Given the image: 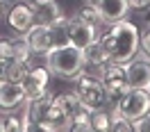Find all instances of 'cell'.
<instances>
[{
    "label": "cell",
    "instance_id": "obj_1",
    "mask_svg": "<svg viewBox=\"0 0 150 132\" xmlns=\"http://www.w3.org/2000/svg\"><path fill=\"white\" fill-rule=\"evenodd\" d=\"M98 41L103 43L109 62L125 64L139 53L141 32L137 28V23H132L130 18H121L114 23H107V30L103 34H98Z\"/></svg>",
    "mask_w": 150,
    "mask_h": 132
},
{
    "label": "cell",
    "instance_id": "obj_2",
    "mask_svg": "<svg viewBox=\"0 0 150 132\" xmlns=\"http://www.w3.org/2000/svg\"><path fill=\"white\" fill-rule=\"evenodd\" d=\"M43 57H46L48 71L57 77H64V80H73L75 75H80L86 68L82 50L71 46V43L62 48H50Z\"/></svg>",
    "mask_w": 150,
    "mask_h": 132
},
{
    "label": "cell",
    "instance_id": "obj_3",
    "mask_svg": "<svg viewBox=\"0 0 150 132\" xmlns=\"http://www.w3.org/2000/svg\"><path fill=\"white\" fill-rule=\"evenodd\" d=\"M75 82V94L80 96V100L84 107L89 109H100V107H107V91H105L100 77L96 75H89V73H80V75L73 77Z\"/></svg>",
    "mask_w": 150,
    "mask_h": 132
},
{
    "label": "cell",
    "instance_id": "obj_4",
    "mask_svg": "<svg viewBox=\"0 0 150 132\" xmlns=\"http://www.w3.org/2000/svg\"><path fill=\"white\" fill-rule=\"evenodd\" d=\"M112 109L118 112L121 116H125V119H130V121H137L139 116L150 112V94L146 89L130 87L116 103H112Z\"/></svg>",
    "mask_w": 150,
    "mask_h": 132
},
{
    "label": "cell",
    "instance_id": "obj_5",
    "mask_svg": "<svg viewBox=\"0 0 150 132\" xmlns=\"http://www.w3.org/2000/svg\"><path fill=\"white\" fill-rule=\"evenodd\" d=\"M98 77H100L105 91H107V100H109V103H116V100L130 89L127 77H125V66L118 64V62H107V64H103L98 68Z\"/></svg>",
    "mask_w": 150,
    "mask_h": 132
},
{
    "label": "cell",
    "instance_id": "obj_6",
    "mask_svg": "<svg viewBox=\"0 0 150 132\" xmlns=\"http://www.w3.org/2000/svg\"><path fill=\"white\" fill-rule=\"evenodd\" d=\"M96 39H98V25L84 21L77 14L68 16V41H71V46L82 50V48H86Z\"/></svg>",
    "mask_w": 150,
    "mask_h": 132
},
{
    "label": "cell",
    "instance_id": "obj_7",
    "mask_svg": "<svg viewBox=\"0 0 150 132\" xmlns=\"http://www.w3.org/2000/svg\"><path fill=\"white\" fill-rule=\"evenodd\" d=\"M125 77H127V84L134 89H146L150 82V57L143 53H137L130 62H125Z\"/></svg>",
    "mask_w": 150,
    "mask_h": 132
},
{
    "label": "cell",
    "instance_id": "obj_8",
    "mask_svg": "<svg viewBox=\"0 0 150 132\" xmlns=\"http://www.w3.org/2000/svg\"><path fill=\"white\" fill-rule=\"evenodd\" d=\"M50 77L52 73L48 71V66H30L28 75L23 77V87H25V94H28V100H34V98H41V96L50 91L48 84H50Z\"/></svg>",
    "mask_w": 150,
    "mask_h": 132
},
{
    "label": "cell",
    "instance_id": "obj_9",
    "mask_svg": "<svg viewBox=\"0 0 150 132\" xmlns=\"http://www.w3.org/2000/svg\"><path fill=\"white\" fill-rule=\"evenodd\" d=\"M28 103V94L23 82H2L0 84V112H18L23 109V105Z\"/></svg>",
    "mask_w": 150,
    "mask_h": 132
},
{
    "label": "cell",
    "instance_id": "obj_10",
    "mask_svg": "<svg viewBox=\"0 0 150 132\" xmlns=\"http://www.w3.org/2000/svg\"><path fill=\"white\" fill-rule=\"evenodd\" d=\"M5 21H7V25H9V30L14 34L23 37L34 25V7L30 2H14Z\"/></svg>",
    "mask_w": 150,
    "mask_h": 132
},
{
    "label": "cell",
    "instance_id": "obj_11",
    "mask_svg": "<svg viewBox=\"0 0 150 132\" xmlns=\"http://www.w3.org/2000/svg\"><path fill=\"white\" fill-rule=\"evenodd\" d=\"M21 39L28 43V48L32 50V55L43 57L48 50L52 48V43H50V32H48V23H37V21H34V25H32Z\"/></svg>",
    "mask_w": 150,
    "mask_h": 132
},
{
    "label": "cell",
    "instance_id": "obj_12",
    "mask_svg": "<svg viewBox=\"0 0 150 132\" xmlns=\"http://www.w3.org/2000/svg\"><path fill=\"white\" fill-rule=\"evenodd\" d=\"M96 7L103 16V23H114V21H121L130 16V5L127 0H96Z\"/></svg>",
    "mask_w": 150,
    "mask_h": 132
},
{
    "label": "cell",
    "instance_id": "obj_13",
    "mask_svg": "<svg viewBox=\"0 0 150 132\" xmlns=\"http://www.w3.org/2000/svg\"><path fill=\"white\" fill-rule=\"evenodd\" d=\"M48 32H50V43L52 48H62L68 46V16L66 14H59L48 23Z\"/></svg>",
    "mask_w": 150,
    "mask_h": 132
},
{
    "label": "cell",
    "instance_id": "obj_14",
    "mask_svg": "<svg viewBox=\"0 0 150 132\" xmlns=\"http://www.w3.org/2000/svg\"><path fill=\"white\" fill-rule=\"evenodd\" d=\"M82 55H84V64H86V66H93V68H100L103 64H107V62H109V57H107L103 43H100L98 39H96V41H91L86 48H82Z\"/></svg>",
    "mask_w": 150,
    "mask_h": 132
},
{
    "label": "cell",
    "instance_id": "obj_15",
    "mask_svg": "<svg viewBox=\"0 0 150 132\" xmlns=\"http://www.w3.org/2000/svg\"><path fill=\"white\" fill-rule=\"evenodd\" d=\"M55 105L66 114V116H68V121H71V116H73V114L82 107V100H80V96L75 94V89H73V91L57 94V96H55Z\"/></svg>",
    "mask_w": 150,
    "mask_h": 132
},
{
    "label": "cell",
    "instance_id": "obj_16",
    "mask_svg": "<svg viewBox=\"0 0 150 132\" xmlns=\"http://www.w3.org/2000/svg\"><path fill=\"white\" fill-rule=\"evenodd\" d=\"M30 66H32V62H23V59L9 57V59L5 62V77L11 80V82H23V77L28 75Z\"/></svg>",
    "mask_w": 150,
    "mask_h": 132
},
{
    "label": "cell",
    "instance_id": "obj_17",
    "mask_svg": "<svg viewBox=\"0 0 150 132\" xmlns=\"http://www.w3.org/2000/svg\"><path fill=\"white\" fill-rule=\"evenodd\" d=\"M91 112H93V109H89V107L82 105V107L71 116L68 130H71V132H89V130H91Z\"/></svg>",
    "mask_w": 150,
    "mask_h": 132
},
{
    "label": "cell",
    "instance_id": "obj_18",
    "mask_svg": "<svg viewBox=\"0 0 150 132\" xmlns=\"http://www.w3.org/2000/svg\"><path fill=\"white\" fill-rule=\"evenodd\" d=\"M59 14H62V9H59V5L55 0H50L48 5H41V7H34V21L37 23H50Z\"/></svg>",
    "mask_w": 150,
    "mask_h": 132
},
{
    "label": "cell",
    "instance_id": "obj_19",
    "mask_svg": "<svg viewBox=\"0 0 150 132\" xmlns=\"http://www.w3.org/2000/svg\"><path fill=\"white\" fill-rule=\"evenodd\" d=\"M109 125H112V114L107 112L105 107L91 112V130H96V132H107V130H109Z\"/></svg>",
    "mask_w": 150,
    "mask_h": 132
},
{
    "label": "cell",
    "instance_id": "obj_20",
    "mask_svg": "<svg viewBox=\"0 0 150 132\" xmlns=\"http://www.w3.org/2000/svg\"><path fill=\"white\" fill-rule=\"evenodd\" d=\"M75 14H77V16H82L84 21H89V23L98 25V28L105 25V23H103V16H100V11H98V7H96V2H89V0H86V2L75 11Z\"/></svg>",
    "mask_w": 150,
    "mask_h": 132
},
{
    "label": "cell",
    "instance_id": "obj_21",
    "mask_svg": "<svg viewBox=\"0 0 150 132\" xmlns=\"http://www.w3.org/2000/svg\"><path fill=\"white\" fill-rule=\"evenodd\" d=\"M2 121V132H21L23 130V116L16 112H5L0 116Z\"/></svg>",
    "mask_w": 150,
    "mask_h": 132
},
{
    "label": "cell",
    "instance_id": "obj_22",
    "mask_svg": "<svg viewBox=\"0 0 150 132\" xmlns=\"http://www.w3.org/2000/svg\"><path fill=\"white\" fill-rule=\"evenodd\" d=\"M109 114H112V125H109V130H112V132H130V130H134L130 119L121 116V114L114 112V109H109Z\"/></svg>",
    "mask_w": 150,
    "mask_h": 132
},
{
    "label": "cell",
    "instance_id": "obj_23",
    "mask_svg": "<svg viewBox=\"0 0 150 132\" xmlns=\"http://www.w3.org/2000/svg\"><path fill=\"white\" fill-rule=\"evenodd\" d=\"M132 128H134V132H150V112L139 116L137 121H132Z\"/></svg>",
    "mask_w": 150,
    "mask_h": 132
},
{
    "label": "cell",
    "instance_id": "obj_24",
    "mask_svg": "<svg viewBox=\"0 0 150 132\" xmlns=\"http://www.w3.org/2000/svg\"><path fill=\"white\" fill-rule=\"evenodd\" d=\"M143 55L150 57V25H146V32L141 34V48H139Z\"/></svg>",
    "mask_w": 150,
    "mask_h": 132
},
{
    "label": "cell",
    "instance_id": "obj_25",
    "mask_svg": "<svg viewBox=\"0 0 150 132\" xmlns=\"http://www.w3.org/2000/svg\"><path fill=\"white\" fill-rule=\"evenodd\" d=\"M11 5H14V0H0V21L7 18V14H9Z\"/></svg>",
    "mask_w": 150,
    "mask_h": 132
},
{
    "label": "cell",
    "instance_id": "obj_26",
    "mask_svg": "<svg viewBox=\"0 0 150 132\" xmlns=\"http://www.w3.org/2000/svg\"><path fill=\"white\" fill-rule=\"evenodd\" d=\"M139 14H141V18H143V23L150 25V0L146 2V7H143V9H139Z\"/></svg>",
    "mask_w": 150,
    "mask_h": 132
},
{
    "label": "cell",
    "instance_id": "obj_27",
    "mask_svg": "<svg viewBox=\"0 0 150 132\" xmlns=\"http://www.w3.org/2000/svg\"><path fill=\"white\" fill-rule=\"evenodd\" d=\"M146 2H148V0H127V5H130V9H134V11L143 9V7H146Z\"/></svg>",
    "mask_w": 150,
    "mask_h": 132
},
{
    "label": "cell",
    "instance_id": "obj_28",
    "mask_svg": "<svg viewBox=\"0 0 150 132\" xmlns=\"http://www.w3.org/2000/svg\"><path fill=\"white\" fill-rule=\"evenodd\" d=\"M48 2H50V0H30L32 7H41V5H48Z\"/></svg>",
    "mask_w": 150,
    "mask_h": 132
},
{
    "label": "cell",
    "instance_id": "obj_29",
    "mask_svg": "<svg viewBox=\"0 0 150 132\" xmlns=\"http://www.w3.org/2000/svg\"><path fill=\"white\" fill-rule=\"evenodd\" d=\"M2 82H7V77H5V68H0V84Z\"/></svg>",
    "mask_w": 150,
    "mask_h": 132
},
{
    "label": "cell",
    "instance_id": "obj_30",
    "mask_svg": "<svg viewBox=\"0 0 150 132\" xmlns=\"http://www.w3.org/2000/svg\"><path fill=\"white\" fill-rule=\"evenodd\" d=\"M146 91H148V94H150V82H148V87H146Z\"/></svg>",
    "mask_w": 150,
    "mask_h": 132
},
{
    "label": "cell",
    "instance_id": "obj_31",
    "mask_svg": "<svg viewBox=\"0 0 150 132\" xmlns=\"http://www.w3.org/2000/svg\"><path fill=\"white\" fill-rule=\"evenodd\" d=\"M0 132H2V121H0Z\"/></svg>",
    "mask_w": 150,
    "mask_h": 132
},
{
    "label": "cell",
    "instance_id": "obj_32",
    "mask_svg": "<svg viewBox=\"0 0 150 132\" xmlns=\"http://www.w3.org/2000/svg\"><path fill=\"white\" fill-rule=\"evenodd\" d=\"M89 2H96V0H89Z\"/></svg>",
    "mask_w": 150,
    "mask_h": 132
}]
</instances>
